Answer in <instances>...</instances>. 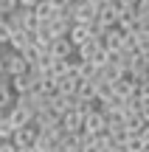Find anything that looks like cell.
<instances>
[{"mask_svg": "<svg viewBox=\"0 0 149 152\" xmlns=\"http://www.w3.org/2000/svg\"><path fill=\"white\" fill-rule=\"evenodd\" d=\"M31 68H28V62L23 59L20 54H14V51H3V73L9 76V79H14V76H23L28 73Z\"/></svg>", "mask_w": 149, "mask_h": 152, "instance_id": "cell-1", "label": "cell"}, {"mask_svg": "<svg viewBox=\"0 0 149 152\" xmlns=\"http://www.w3.org/2000/svg\"><path fill=\"white\" fill-rule=\"evenodd\" d=\"M0 54H3V48H0Z\"/></svg>", "mask_w": 149, "mask_h": 152, "instance_id": "cell-35", "label": "cell"}, {"mask_svg": "<svg viewBox=\"0 0 149 152\" xmlns=\"http://www.w3.org/2000/svg\"><path fill=\"white\" fill-rule=\"evenodd\" d=\"M9 39H11V28H9V23H0V48H6L9 45Z\"/></svg>", "mask_w": 149, "mask_h": 152, "instance_id": "cell-25", "label": "cell"}, {"mask_svg": "<svg viewBox=\"0 0 149 152\" xmlns=\"http://www.w3.org/2000/svg\"><path fill=\"white\" fill-rule=\"evenodd\" d=\"M129 73H132L135 87H138L141 82H146V79H149V54H141L138 59L132 62V71H129Z\"/></svg>", "mask_w": 149, "mask_h": 152, "instance_id": "cell-8", "label": "cell"}, {"mask_svg": "<svg viewBox=\"0 0 149 152\" xmlns=\"http://www.w3.org/2000/svg\"><path fill=\"white\" fill-rule=\"evenodd\" d=\"M107 135H110V141L116 144V147H124L127 138H129V132H127L124 124H116V127H107Z\"/></svg>", "mask_w": 149, "mask_h": 152, "instance_id": "cell-15", "label": "cell"}, {"mask_svg": "<svg viewBox=\"0 0 149 152\" xmlns=\"http://www.w3.org/2000/svg\"><path fill=\"white\" fill-rule=\"evenodd\" d=\"M17 3H20V9H34L39 0H17Z\"/></svg>", "mask_w": 149, "mask_h": 152, "instance_id": "cell-29", "label": "cell"}, {"mask_svg": "<svg viewBox=\"0 0 149 152\" xmlns=\"http://www.w3.org/2000/svg\"><path fill=\"white\" fill-rule=\"evenodd\" d=\"M6 118L11 121V127H14V130H23V127H28V124H31V118H34V115L28 113V110H23V107H17V104H14L11 110H6Z\"/></svg>", "mask_w": 149, "mask_h": 152, "instance_id": "cell-7", "label": "cell"}, {"mask_svg": "<svg viewBox=\"0 0 149 152\" xmlns=\"http://www.w3.org/2000/svg\"><path fill=\"white\" fill-rule=\"evenodd\" d=\"M20 56H23V59H25V62H28V68H31V65H37V62H39V59H42V54H39V51H37V45H28V48H25V51H23V54H20Z\"/></svg>", "mask_w": 149, "mask_h": 152, "instance_id": "cell-22", "label": "cell"}, {"mask_svg": "<svg viewBox=\"0 0 149 152\" xmlns=\"http://www.w3.org/2000/svg\"><path fill=\"white\" fill-rule=\"evenodd\" d=\"M14 107V93H11V87H0V110H11Z\"/></svg>", "mask_w": 149, "mask_h": 152, "instance_id": "cell-19", "label": "cell"}, {"mask_svg": "<svg viewBox=\"0 0 149 152\" xmlns=\"http://www.w3.org/2000/svg\"><path fill=\"white\" fill-rule=\"evenodd\" d=\"M0 76H3V54H0Z\"/></svg>", "mask_w": 149, "mask_h": 152, "instance_id": "cell-30", "label": "cell"}, {"mask_svg": "<svg viewBox=\"0 0 149 152\" xmlns=\"http://www.w3.org/2000/svg\"><path fill=\"white\" fill-rule=\"evenodd\" d=\"M138 138H141V141H144L146 147H149V124H144V130L138 132Z\"/></svg>", "mask_w": 149, "mask_h": 152, "instance_id": "cell-28", "label": "cell"}, {"mask_svg": "<svg viewBox=\"0 0 149 152\" xmlns=\"http://www.w3.org/2000/svg\"><path fill=\"white\" fill-rule=\"evenodd\" d=\"M3 118H6V110H0V121H3Z\"/></svg>", "mask_w": 149, "mask_h": 152, "instance_id": "cell-31", "label": "cell"}, {"mask_svg": "<svg viewBox=\"0 0 149 152\" xmlns=\"http://www.w3.org/2000/svg\"><path fill=\"white\" fill-rule=\"evenodd\" d=\"M107 124H104V115L99 113V110H93L90 115H84L82 118V132H87V135H99V132H104Z\"/></svg>", "mask_w": 149, "mask_h": 152, "instance_id": "cell-4", "label": "cell"}, {"mask_svg": "<svg viewBox=\"0 0 149 152\" xmlns=\"http://www.w3.org/2000/svg\"><path fill=\"white\" fill-rule=\"evenodd\" d=\"M31 11L37 14V20H39V23H51V20L56 17V9H54V6L48 3V0H39V3L34 6Z\"/></svg>", "mask_w": 149, "mask_h": 152, "instance_id": "cell-14", "label": "cell"}, {"mask_svg": "<svg viewBox=\"0 0 149 152\" xmlns=\"http://www.w3.org/2000/svg\"><path fill=\"white\" fill-rule=\"evenodd\" d=\"M135 96H138V99H144V102L149 99V79H146V82H141V85L135 87Z\"/></svg>", "mask_w": 149, "mask_h": 152, "instance_id": "cell-26", "label": "cell"}, {"mask_svg": "<svg viewBox=\"0 0 149 152\" xmlns=\"http://www.w3.org/2000/svg\"><path fill=\"white\" fill-rule=\"evenodd\" d=\"M37 93H42V96H56V79L54 76H39L37 79Z\"/></svg>", "mask_w": 149, "mask_h": 152, "instance_id": "cell-16", "label": "cell"}, {"mask_svg": "<svg viewBox=\"0 0 149 152\" xmlns=\"http://www.w3.org/2000/svg\"><path fill=\"white\" fill-rule=\"evenodd\" d=\"M59 127H62V132H68V135H76V132H82V115H79L76 110H68V113L59 118Z\"/></svg>", "mask_w": 149, "mask_h": 152, "instance_id": "cell-6", "label": "cell"}, {"mask_svg": "<svg viewBox=\"0 0 149 152\" xmlns=\"http://www.w3.org/2000/svg\"><path fill=\"white\" fill-rule=\"evenodd\" d=\"M121 149H124V152H144V149H146V144L141 141L138 135H129V138H127V144H124Z\"/></svg>", "mask_w": 149, "mask_h": 152, "instance_id": "cell-21", "label": "cell"}, {"mask_svg": "<svg viewBox=\"0 0 149 152\" xmlns=\"http://www.w3.org/2000/svg\"><path fill=\"white\" fill-rule=\"evenodd\" d=\"M31 37H34V34H28V31H11L9 51H14V54H23V51L31 45Z\"/></svg>", "mask_w": 149, "mask_h": 152, "instance_id": "cell-10", "label": "cell"}, {"mask_svg": "<svg viewBox=\"0 0 149 152\" xmlns=\"http://www.w3.org/2000/svg\"><path fill=\"white\" fill-rule=\"evenodd\" d=\"M9 87H11V93H14V96H25V93H34V90H37V76H34L31 71H28V73H23V76H14V79L9 82Z\"/></svg>", "mask_w": 149, "mask_h": 152, "instance_id": "cell-2", "label": "cell"}, {"mask_svg": "<svg viewBox=\"0 0 149 152\" xmlns=\"http://www.w3.org/2000/svg\"><path fill=\"white\" fill-rule=\"evenodd\" d=\"M73 54H76V48L68 42V37L54 39V42H51V56H54V59H71Z\"/></svg>", "mask_w": 149, "mask_h": 152, "instance_id": "cell-9", "label": "cell"}, {"mask_svg": "<svg viewBox=\"0 0 149 152\" xmlns=\"http://www.w3.org/2000/svg\"><path fill=\"white\" fill-rule=\"evenodd\" d=\"M144 152H149V147H146V149H144Z\"/></svg>", "mask_w": 149, "mask_h": 152, "instance_id": "cell-34", "label": "cell"}, {"mask_svg": "<svg viewBox=\"0 0 149 152\" xmlns=\"http://www.w3.org/2000/svg\"><path fill=\"white\" fill-rule=\"evenodd\" d=\"M3 20H6V17H3V14H0V23H3Z\"/></svg>", "mask_w": 149, "mask_h": 152, "instance_id": "cell-33", "label": "cell"}, {"mask_svg": "<svg viewBox=\"0 0 149 152\" xmlns=\"http://www.w3.org/2000/svg\"><path fill=\"white\" fill-rule=\"evenodd\" d=\"M87 39H90V31H87V26H71V31H68V42H71L73 48L84 45Z\"/></svg>", "mask_w": 149, "mask_h": 152, "instance_id": "cell-13", "label": "cell"}, {"mask_svg": "<svg viewBox=\"0 0 149 152\" xmlns=\"http://www.w3.org/2000/svg\"><path fill=\"white\" fill-rule=\"evenodd\" d=\"M0 152H17V147L11 141H0Z\"/></svg>", "mask_w": 149, "mask_h": 152, "instance_id": "cell-27", "label": "cell"}, {"mask_svg": "<svg viewBox=\"0 0 149 152\" xmlns=\"http://www.w3.org/2000/svg\"><path fill=\"white\" fill-rule=\"evenodd\" d=\"M99 51H101V45L96 42V39H87L84 45H79V48H76V56L82 62H93L96 56H99Z\"/></svg>", "mask_w": 149, "mask_h": 152, "instance_id": "cell-12", "label": "cell"}, {"mask_svg": "<svg viewBox=\"0 0 149 152\" xmlns=\"http://www.w3.org/2000/svg\"><path fill=\"white\" fill-rule=\"evenodd\" d=\"M17 152H34V149H17Z\"/></svg>", "mask_w": 149, "mask_h": 152, "instance_id": "cell-32", "label": "cell"}, {"mask_svg": "<svg viewBox=\"0 0 149 152\" xmlns=\"http://www.w3.org/2000/svg\"><path fill=\"white\" fill-rule=\"evenodd\" d=\"M96 20H99L104 28H116V23H118V11H116V6H113V3H104V6L99 9V17H96Z\"/></svg>", "mask_w": 149, "mask_h": 152, "instance_id": "cell-11", "label": "cell"}, {"mask_svg": "<svg viewBox=\"0 0 149 152\" xmlns=\"http://www.w3.org/2000/svg\"><path fill=\"white\" fill-rule=\"evenodd\" d=\"M17 9H20V3H17V0H0V14H3V17L14 14Z\"/></svg>", "mask_w": 149, "mask_h": 152, "instance_id": "cell-24", "label": "cell"}, {"mask_svg": "<svg viewBox=\"0 0 149 152\" xmlns=\"http://www.w3.org/2000/svg\"><path fill=\"white\" fill-rule=\"evenodd\" d=\"M76 99L79 102H96V82H82L76 90Z\"/></svg>", "mask_w": 149, "mask_h": 152, "instance_id": "cell-17", "label": "cell"}, {"mask_svg": "<svg viewBox=\"0 0 149 152\" xmlns=\"http://www.w3.org/2000/svg\"><path fill=\"white\" fill-rule=\"evenodd\" d=\"M11 144H14L17 149H34V144H37V130H34L31 124L23 127V130H14V135H11Z\"/></svg>", "mask_w": 149, "mask_h": 152, "instance_id": "cell-3", "label": "cell"}, {"mask_svg": "<svg viewBox=\"0 0 149 152\" xmlns=\"http://www.w3.org/2000/svg\"><path fill=\"white\" fill-rule=\"evenodd\" d=\"M11 135H14V127L9 118H3L0 121V141H11Z\"/></svg>", "mask_w": 149, "mask_h": 152, "instance_id": "cell-23", "label": "cell"}, {"mask_svg": "<svg viewBox=\"0 0 149 152\" xmlns=\"http://www.w3.org/2000/svg\"><path fill=\"white\" fill-rule=\"evenodd\" d=\"M144 124H146V121L141 118L138 113H132V115H127V118H124V127H127V132H129V135H138V132L144 130Z\"/></svg>", "mask_w": 149, "mask_h": 152, "instance_id": "cell-18", "label": "cell"}, {"mask_svg": "<svg viewBox=\"0 0 149 152\" xmlns=\"http://www.w3.org/2000/svg\"><path fill=\"white\" fill-rule=\"evenodd\" d=\"M107 99H113V85L96 82V102H107Z\"/></svg>", "mask_w": 149, "mask_h": 152, "instance_id": "cell-20", "label": "cell"}, {"mask_svg": "<svg viewBox=\"0 0 149 152\" xmlns=\"http://www.w3.org/2000/svg\"><path fill=\"white\" fill-rule=\"evenodd\" d=\"M79 85H82V79L71 71V73L62 76V79H56V93H59V96H76Z\"/></svg>", "mask_w": 149, "mask_h": 152, "instance_id": "cell-5", "label": "cell"}]
</instances>
